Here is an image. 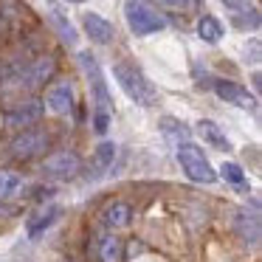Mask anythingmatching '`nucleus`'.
Here are the masks:
<instances>
[{
  "mask_svg": "<svg viewBox=\"0 0 262 262\" xmlns=\"http://www.w3.org/2000/svg\"><path fill=\"white\" fill-rule=\"evenodd\" d=\"M113 76H116L119 88L124 91V96L130 99V102L141 104V107L155 104L158 91H155V85L147 79V76H144V71L138 68V65H133V62H116L113 65Z\"/></svg>",
  "mask_w": 262,
  "mask_h": 262,
  "instance_id": "f257e3e1",
  "label": "nucleus"
},
{
  "mask_svg": "<svg viewBox=\"0 0 262 262\" xmlns=\"http://www.w3.org/2000/svg\"><path fill=\"white\" fill-rule=\"evenodd\" d=\"M175 155H178V164H181V169L186 172V175L192 178L194 183H214L217 178H220L198 144L181 141V144H178V152H175Z\"/></svg>",
  "mask_w": 262,
  "mask_h": 262,
  "instance_id": "f03ea898",
  "label": "nucleus"
},
{
  "mask_svg": "<svg viewBox=\"0 0 262 262\" xmlns=\"http://www.w3.org/2000/svg\"><path fill=\"white\" fill-rule=\"evenodd\" d=\"M124 20H127V26H130V31L136 37H147V34H155V31L166 29V20L161 17L155 9H149L144 0H127L124 3Z\"/></svg>",
  "mask_w": 262,
  "mask_h": 262,
  "instance_id": "7ed1b4c3",
  "label": "nucleus"
},
{
  "mask_svg": "<svg viewBox=\"0 0 262 262\" xmlns=\"http://www.w3.org/2000/svg\"><path fill=\"white\" fill-rule=\"evenodd\" d=\"M79 65L88 76V85H91V96L96 102V107L110 110V91H107V79H104L102 68H99V59L91 51H79Z\"/></svg>",
  "mask_w": 262,
  "mask_h": 262,
  "instance_id": "20e7f679",
  "label": "nucleus"
},
{
  "mask_svg": "<svg viewBox=\"0 0 262 262\" xmlns=\"http://www.w3.org/2000/svg\"><path fill=\"white\" fill-rule=\"evenodd\" d=\"M48 147V136L42 130H26L9 144V152H12L14 161H31L40 152H46Z\"/></svg>",
  "mask_w": 262,
  "mask_h": 262,
  "instance_id": "39448f33",
  "label": "nucleus"
},
{
  "mask_svg": "<svg viewBox=\"0 0 262 262\" xmlns=\"http://www.w3.org/2000/svg\"><path fill=\"white\" fill-rule=\"evenodd\" d=\"M211 91H214L226 104H234V107H243V110L256 107V99L248 93V88L237 85V82H231V79H211Z\"/></svg>",
  "mask_w": 262,
  "mask_h": 262,
  "instance_id": "423d86ee",
  "label": "nucleus"
},
{
  "mask_svg": "<svg viewBox=\"0 0 262 262\" xmlns=\"http://www.w3.org/2000/svg\"><path fill=\"white\" fill-rule=\"evenodd\" d=\"M51 74H54V59H51V57H40V59H34V62L26 65L23 74L17 76V82H14V85L31 91V88H40Z\"/></svg>",
  "mask_w": 262,
  "mask_h": 262,
  "instance_id": "0eeeda50",
  "label": "nucleus"
},
{
  "mask_svg": "<svg viewBox=\"0 0 262 262\" xmlns=\"http://www.w3.org/2000/svg\"><path fill=\"white\" fill-rule=\"evenodd\" d=\"M82 26H85V34L91 37L96 46H107V42H113V37H116L113 23L104 20L102 14H96V12H88L85 17H82Z\"/></svg>",
  "mask_w": 262,
  "mask_h": 262,
  "instance_id": "6e6552de",
  "label": "nucleus"
},
{
  "mask_svg": "<svg viewBox=\"0 0 262 262\" xmlns=\"http://www.w3.org/2000/svg\"><path fill=\"white\" fill-rule=\"evenodd\" d=\"M46 113V104L42 102H26V104H17L14 110L6 113V124L9 127H31L42 119Z\"/></svg>",
  "mask_w": 262,
  "mask_h": 262,
  "instance_id": "1a4fd4ad",
  "label": "nucleus"
},
{
  "mask_svg": "<svg viewBox=\"0 0 262 262\" xmlns=\"http://www.w3.org/2000/svg\"><path fill=\"white\" fill-rule=\"evenodd\" d=\"M42 172H46L48 178H74L76 172H79V155H74V152L54 155V158H48L46 164H42Z\"/></svg>",
  "mask_w": 262,
  "mask_h": 262,
  "instance_id": "9d476101",
  "label": "nucleus"
},
{
  "mask_svg": "<svg viewBox=\"0 0 262 262\" xmlns=\"http://www.w3.org/2000/svg\"><path fill=\"white\" fill-rule=\"evenodd\" d=\"M46 107L54 110V113L65 116L74 110V88L68 85V82H59V85L48 88L46 91Z\"/></svg>",
  "mask_w": 262,
  "mask_h": 262,
  "instance_id": "9b49d317",
  "label": "nucleus"
},
{
  "mask_svg": "<svg viewBox=\"0 0 262 262\" xmlns=\"http://www.w3.org/2000/svg\"><path fill=\"white\" fill-rule=\"evenodd\" d=\"M234 228H237L239 239L248 245H259V217L256 211H248V209H239L234 214Z\"/></svg>",
  "mask_w": 262,
  "mask_h": 262,
  "instance_id": "f8f14e48",
  "label": "nucleus"
},
{
  "mask_svg": "<svg viewBox=\"0 0 262 262\" xmlns=\"http://www.w3.org/2000/svg\"><path fill=\"white\" fill-rule=\"evenodd\" d=\"M62 217V206H46L42 211H37L34 217H29V223H26V231H29L31 239L42 237V234L48 231V228L54 226V223Z\"/></svg>",
  "mask_w": 262,
  "mask_h": 262,
  "instance_id": "ddd939ff",
  "label": "nucleus"
},
{
  "mask_svg": "<svg viewBox=\"0 0 262 262\" xmlns=\"http://www.w3.org/2000/svg\"><path fill=\"white\" fill-rule=\"evenodd\" d=\"M102 223H104V228H110V231L127 228L133 223V209L127 203H113V206H107V209L102 211Z\"/></svg>",
  "mask_w": 262,
  "mask_h": 262,
  "instance_id": "4468645a",
  "label": "nucleus"
},
{
  "mask_svg": "<svg viewBox=\"0 0 262 262\" xmlns=\"http://www.w3.org/2000/svg\"><path fill=\"white\" fill-rule=\"evenodd\" d=\"M198 136L203 138L209 147H214V149H223V152H228V149H231V141H228V136L214 124V121H206V119L198 121Z\"/></svg>",
  "mask_w": 262,
  "mask_h": 262,
  "instance_id": "2eb2a0df",
  "label": "nucleus"
},
{
  "mask_svg": "<svg viewBox=\"0 0 262 262\" xmlns=\"http://www.w3.org/2000/svg\"><path fill=\"white\" fill-rule=\"evenodd\" d=\"M223 23L217 17H211V14H203V17L198 20V37L203 42H211V46H214V42H220L223 40Z\"/></svg>",
  "mask_w": 262,
  "mask_h": 262,
  "instance_id": "dca6fc26",
  "label": "nucleus"
},
{
  "mask_svg": "<svg viewBox=\"0 0 262 262\" xmlns=\"http://www.w3.org/2000/svg\"><path fill=\"white\" fill-rule=\"evenodd\" d=\"M158 127H161V133H164L166 138H169L172 144H181V141H189V127L183 124L181 119H172V116H164V119L158 121Z\"/></svg>",
  "mask_w": 262,
  "mask_h": 262,
  "instance_id": "f3484780",
  "label": "nucleus"
},
{
  "mask_svg": "<svg viewBox=\"0 0 262 262\" xmlns=\"http://www.w3.org/2000/svg\"><path fill=\"white\" fill-rule=\"evenodd\" d=\"M99 259L102 262H119L121 259V239L107 234L99 239Z\"/></svg>",
  "mask_w": 262,
  "mask_h": 262,
  "instance_id": "a211bd4d",
  "label": "nucleus"
},
{
  "mask_svg": "<svg viewBox=\"0 0 262 262\" xmlns=\"http://www.w3.org/2000/svg\"><path fill=\"white\" fill-rule=\"evenodd\" d=\"M51 20H54V26H57V31H59V37H62L68 46H76V40H79V34H76V29H74V23H71L68 17H65L59 9H51Z\"/></svg>",
  "mask_w": 262,
  "mask_h": 262,
  "instance_id": "6ab92c4d",
  "label": "nucleus"
},
{
  "mask_svg": "<svg viewBox=\"0 0 262 262\" xmlns=\"http://www.w3.org/2000/svg\"><path fill=\"white\" fill-rule=\"evenodd\" d=\"M23 189V181L12 172H0V200H9Z\"/></svg>",
  "mask_w": 262,
  "mask_h": 262,
  "instance_id": "aec40b11",
  "label": "nucleus"
},
{
  "mask_svg": "<svg viewBox=\"0 0 262 262\" xmlns=\"http://www.w3.org/2000/svg\"><path fill=\"white\" fill-rule=\"evenodd\" d=\"M96 169H110V166H113V161H116V144L113 141H102L96 147Z\"/></svg>",
  "mask_w": 262,
  "mask_h": 262,
  "instance_id": "412c9836",
  "label": "nucleus"
},
{
  "mask_svg": "<svg viewBox=\"0 0 262 262\" xmlns=\"http://www.w3.org/2000/svg\"><path fill=\"white\" fill-rule=\"evenodd\" d=\"M217 175H223L228 183H234V186H248V178H245V172L239 169L237 164H223Z\"/></svg>",
  "mask_w": 262,
  "mask_h": 262,
  "instance_id": "4be33fe9",
  "label": "nucleus"
},
{
  "mask_svg": "<svg viewBox=\"0 0 262 262\" xmlns=\"http://www.w3.org/2000/svg\"><path fill=\"white\" fill-rule=\"evenodd\" d=\"M107 127H110V110L96 107V113H93V130H96L99 136H104V133H107Z\"/></svg>",
  "mask_w": 262,
  "mask_h": 262,
  "instance_id": "5701e85b",
  "label": "nucleus"
},
{
  "mask_svg": "<svg viewBox=\"0 0 262 262\" xmlns=\"http://www.w3.org/2000/svg\"><path fill=\"white\" fill-rule=\"evenodd\" d=\"M223 3H226V6L231 9L234 14H237V12H245V9H251L248 0H223Z\"/></svg>",
  "mask_w": 262,
  "mask_h": 262,
  "instance_id": "b1692460",
  "label": "nucleus"
},
{
  "mask_svg": "<svg viewBox=\"0 0 262 262\" xmlns=\"http://www.w3.org/2000/svg\"><path fill=\"white\" fill-rule=\"evenodd\" d=\"M164 3H166V6H175V9H186L192 0H164Z\"/></svg>",
  "mask_w": 262,
  "mask_h": 262,
  "instance_id": "393cba45",
  "label": "nucleus"
},
{
  "mask_svg": "<svg viewBox=\"0 0 262 262\" xmlns=\"http://www.w3.org/2000/svg\"><path fill=\"white\" fill-rule=\"evenodd\" d=\"M68 3H85V0H68Z\"/></svg>",
  "mask_w": 262,
  "mask_h": 262,
  "instance_id": "a878e982",
  "label": "nucleus"
}]
</instances>
